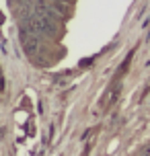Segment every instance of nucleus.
Wrapping results in <instances>:
<instances>
[{
  "label": "nucleus",
  "mask_w": 150,
  "mask_h": 156,
  "mask_svg": "<svg viewBox=\"0 0 150 156\" xmlns=\"http://www.w3.org/2000/svg\"><path fill=\"white\" fill-rule=\"evenodd\" d=\"M23 45H25V51L27 54H35L37 51V33H29L27 29L23 31Z\"/></svg>",
  "instance_id": "obj_1"
},
{
  "label": "nucleus",
  "mask_w": 150,
  "mask_h": 156,
  "mask_svg": "<svg viewBox=\"0 0 150 156\" xmlns=\"http://www.w3.org/2000/svg\"><path fill=\"white\" fill-rule=\"evenodd\" d=\"M142 154H144V156H150V146H148V148H144V152H142Z\"/></svg>",
  "instance_id": "obj_2"
}]
</instances>
